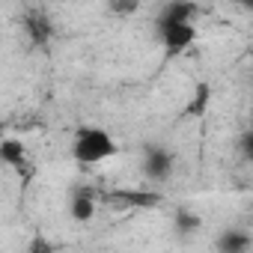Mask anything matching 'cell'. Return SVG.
<instances>
[{"instance_id": "obj_9", "label": "cell", "mask_w": 253, "mask_h": 253, "mask_svg": "<svg viewBox=\"0 0 253 253\" xmlns=\"http://www.w3.org/2000/svg\"><path fill=\"white\" fill-rule=\"evenodd\" d=\"M206 104H209V86L200 84V86H197V95H194V104H191V113H203Z\"/></svg>"}, {"instance_id": "obj_8", "label": "cell", "mask_w": 253, "mask_h": 253, "mask_svg": "<svg viewBox=\"0 0 253 253\" xmlns=\"http://www.w3.org/2000/svg\"><path fill=\"white\" fill-rule=\"evenodd\" d=\"M0 158L6 164H21L24 161V146L12 137H0Z\"/></svg>"}, {"instance_id": "obj_4", "label": "cell", "mask_w": 253, "mask_h": 253, "mask_svg": "<svg viewBox=\"0 0 253 253\" xmlns=\"http://www.w3.org/2000/svg\"><path fill=\"white\" fill-rule=\"evenodd\" d=\"M69 214H72L78 223L92 220V217H95V200H92V194H89V191H78V194L72 197V203H69Z\"/></svg>"}, {"instance_id": "obj_10", "label": "cell", "mask_w": 253, "mask_h": 253, "mask_svg": "<svg viewBox=\"0 0 253 253\" xmlns=\"http://www.w3.org/2000/svg\"><path fill=\"white\" fill-rule=\"evenodd\" d=\"M238 3H241L244 9H253V0H238Z\"/></svg>"}, {"instance_id": "obj_5", "label": "cell", "mask_w": 253, "mask_h": 253, "mask_svg": "<svg viewBox=\"0 0 253 253\" xmlns=\"http://www.w3.org/2000/svg\"><path fill=\"white\" fill-rule=\"evenodd\" d=\"M194 15H197V3H191V0H170L158 18H164V21H194Z\"/></svg>"}, {"instance_id": "obj_6", "label": "cell", "mask_w": 253, "mask_h": 253, "mask_svg": "<svg viewBox=\"0 0 253 253\" xmlns=\"http://www.w3.org/2000/svg\"><path fill=\"white\" fill-rule=\"evenodd\" d=\"M217 250H223V253H244V250H250V235H244L238 229H226L217 238Z\"/></svg>"}, {"instance_id": "obj_11", "label": "cell", "mask_w": 253, "mask_h": 253, "mask_svg": "<svg viewBox=\"0 0 253 253\" xmlns=\"http://www.w3.org/2000/svg\"><path fill=\"white\" fill-rule=\"evenodd\" d=\"M0 137H3V125H0Z\"/></svg>"}, {"instance_id": "obj_2", "label": "cell", "mask_w": 253, "mask_h": 253, "mask_svg": "<svg viewBox=\"0 0 253 253\" xmlns=\"http://www.w3.org/2000/svg\"><path fill=\"white\" fill-rule=\"evenodd\" d=\"M158 36H161L164 51L170 57H176V54H182L194 45L197 27H194V21H164V18H158Z\"/></svg>"}, {"instance_id": "obj_3", "label": "cell", "mask_w": 253, "mask_h": 253, "mask_svg": "<svg viewBox=\"0 0 253 253\" xmlns=\"http://www.w3.org/2000/svg\"><path fill=\"white\" fill-rule=\"evenodd\" d=\"M143 173H146V179H152V182L170 179V173H173V155L164 152V149H149L146 158H143Z\"/></svg>"}, {"instance_id": "obj_7", "label": "cell", "mask_w": 253, "mask_h": 253, "mask_svg": "<svg viewBox=\"0 0 253 253\" xmlns=\"http://www.w3.org/2000/svg\"><path fill=\"white\" fill-rule=\"evenodd\" d=\"M27 30H30V39H36V42H48L51 39V21L42 12H30L27 15Z\"/></svg>"}, {"instance_id": "obj_1", "label": "cell", "mask_w": 253, "mask_h": 253, "mask_svg": "<svg viewBox=\"0 0 253 253\" xmlns=\"http://www.w3.org/2000/svg\"><path fill=\"white\" fill-rule=\"evenodd\" d=\"M72 155L78 164H101L107 158L116 155V140L104 131V128H95V125H86L81 128L72 140Z\"/></svg>"}]
</instances>
